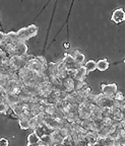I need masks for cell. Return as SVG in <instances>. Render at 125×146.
<instances>
[{
  "label": "cell",
  "instance_id": "obj_1",
  "mask_svg": "<svg viewBox=\"0 0 125 146\" xmlns=\"http://www.w3.org/2000/svg\"><path fill=\"white\" fill-rule=\"evenodd\" d=\"M38 31H39V27L35 25H31L27 27H23L17 32L18 39L21 40V42H25L27 40H30L31 38L37 36L38 34Z\"/></svg>",
  "mask_w": 125,
  "mask_h": 146
},
{
  "label": "cell",
  "instance_id": "obj_2",
  "mask_svg": "<svg viewBox=\"0 0 125 146\" xmlns=\"http://www.w3.org/2000/svg\"><path fill=\"white\" fill-rule=\"evenodd\" d=\"M101 88H102V94L105 96H107L109 98L114 100V96L117 94L118 88H117V84L116 83H110V84H105L103 83L101 85Z\"/></svg>",
  "mask_w": 125,
  "mask_h": 146
},
{
  "label": "cell",
  "instance_id": "obj_3",
  "mask_svg": "<svg viewBox=\"0 0 125 146\" xmlns=\"http://www.w3.org/2000/svg\"><path fill=\"white\" fill-rule=\"evenodd\" d=\"M10 66L16 71L21 70L23 68L27 66V63L25 62V58L21 57V56H12L10 57Z\"/></svg>",
  "mask_w": 125,
  "mask_h": 146
},
{
  "label": "cell",
  "instance_id": "obj_4",
  "mask_svg": "<svg viewBox=\"0 0 125 146\" xmlns=\"http://www.w3.org/2000/svg\"><path fill=\"white\" fill-rule=\"evenodd\" d=\"M27 67H29V68H30L33 72L37 73V74H39V73H46L47 68H48V67L44 66L43 64H42L41 62L38 60L37 56H36V58L33 60V61H31L30 63H29Z\"/></svg>",
  "mask_w": 125,
  "mask_h": 146
},
{
  "label": "cell",
  "instance_id": "obj_5",
  "mask_svg": "<svg viewBox=\"0 0 125 146\" xmlns=\"http://www.w3.org/2000/svg\"><path fill=\"white\" fill-rule=\"evenodd\" d=\"M96 104L100 108H109V109H113L114 100L105 96L103 94H98V100H97Z\"/></svg>",
  "mask_w": 125,
  "mask_h": 146
},
{
  "label": "cell",
  "instance_id": "obj_6",
  "mask_svg": "<svg viewBox=\"0 0 125 146\" xmlns=\"http://www.w3.org/2000/svg\"><path fill=\"white\" fill-rule=\"evenodd\" d=\"M111 21H113V23H117V25L125 21V11L122 7L117 8L114 10L113 13H112V16H111Z\"/></svg>",
  "mask_w": 125,
  "mask_h": 146
},
{
  "label": "cell",
  "instance_id": "obj_7",
  "mask_svg": "<svg viewBox=\"0 0 125 146\" xmlns=\"http://www.w3.org/2000/svg\"><path fill=\"white\" fill-rule=\"evenodd\" d=\"M62 61L64 62V64L66 65L67 69H70V70H78L80 68V65L76 64V62L74 61L73 57L71 56V54H68V53H65L64 54V57L62 59Z\"/></svg>",
  "mask_w": 125,
  "mask_h": 146
},
{
  "label": "cell",
  "instance_id": "obj_8",
  "mask_svg": "<svg viewBox=\"0 0 125 146\" xmlns=\"http://www.w3.org/2000/svg\"><path fill=\"white\" fill-rule=\"evenodd\" d=\"M34 132L36 133V134L40 137V139H41V137H43L44 135H51L53 132H54V130L50 129L47 125H45L44 123H42L41 125L38 126V127L35 129Z\"/></svg>",
  "mask_w": 125,
  "mask_h": 146
},
{
  "label": "cell",
  "instance_id": "obj_9",
  "mask_svg": "<svg viewBox=\"0 0 125 146\" xmlns=\"http://www.w3.org/2000/svg\"><path fill=\"white\" fill-rule=\"evenodd\" d=\"M27 53V46L25 42H19L15 45V54L14 56H25Z\"/></svg>",
  "mask_w": 125,
  "mask_h": 146
},
{
  "label": "cell",
  "instance_id": "obj_10",
  "mask_svg": "<svg viewBox=\"0 0 125 146\" xmlns=\"http://www.w3.org/2000/svg\"><path fill=\"white\" fill-rule=\"evenodd\" d=\"M80 117L82 120H88V119L92 118V111L90 109L89 106H80Z\"/></svg>",
  "mask_w": 125,
  "mask_h": 146
},
{
  "label": "cell",
  "instance_id": "obj_11",
  "mask_svg": "<svg viewBox=\"0 0 125 146\" xmlns=\"http://www.w3.org/2000/svg\"><path fill=\"white\" fill-rule=\"evenodd\" d=\"M86 141L89 142L90 146H94L96 144H98L99 142V136L98 132H93V131H89L88 134L86 135Z\"/></svg>",
  "mask_w": 125,
  "mask_h": 146
},
{
  "label": "cell",
  "instance_id": "obj_12",
  "mask_svg": "<svg viewBox=\"0 0 125 146\" xmlns=\"http://www.w3.org/2000/svg\"><path fill=\"white\" fill-rule=\"evenodd\" d=\"M46 73L48 76L51 75H57L58 76V62H50L48 64V68Z\"/></svg>",
  "mask_w": 125,
  "mask_h": 146
},
{
  "label": "cell",
  "instance_id": "obj_13",
  "mask_svg": "<svg viewBox=\"0 0 125 146\" xmlns=\"http://www.w3.org/2000/svg\"><path fill=\"white\" fill-rule=\"evenodd\" d=\"M112 111H113L112 118H113L114 121L122 122L123 120H124V114H123V110L119 109V108H113V109H112Z\"/></svg>",
  "mask_w": 125,
  "mask_h": 146
},
{
  "label": "cell",
  "instance_id": "obj_14",
  "mask_svg": "<svg viewBox=\"0 0 125 146\" xmlns=\"http://www.w3.org/2000/svg\"><path fill=\"white\" fill-rule=\"evenodd\" d=\"M71 56L73 57V59H74V61L76 62L78 65H80V66H82V65H84V62L86 57H84V55L82 54L80 51L75 50L74 52L71 54Z\"/></svg>",
  "mask_w": 125,
  "mask_h": 146
},
{
  "label": "cell",
  "instance_id": "obj_15",
  "mask_svg": "<svg viewBox=\"0 0 125 146\" xmlns=\"http://www.w3.org/2000/svg\"><path fill=\"white\" fill-rule=\"evenodd\" d=\"M33 94H31L30 91L27 90V89H25V87H23V89H21V92L19 94V98H21V103L23 104V103H30L31 98H32Z\"/></svg>",
  "mask_w": 125,
  "mask_h": 146
},
{
  "label": "cell",
  "instance_id": "obj_16",
  "mask_svg": "<svg viewBox=\"0 0 125 146\" xmlns=\"http://www.w3.org/2000/svg\"><path fill=\"white\" fill-rule=\"evenodd\" d=\"M63 88L66 92H71L74 90V79L72 78H67L63 81Z\"/></svg>",
  "mask_w": 125,
  "mask_h": 146
},
{
  "label": "cell",
  "instance_id": "obj_17",
  "mask_svg": "<svg viewBox=\"0 0 125 146\" xmlns=\"http://www.w3.org/2000/svg\"><path fill=\"white\" fill-rule=\"evenodd\" d=\"M88 75V71H86V68L84 67V65L80 66V68L76 70V75H75L74 79H78V80H86V77Z\"/></svg>",
  "mask_w": 125,
  "mask_h": 146
},
{
  "label": "cell",
  "instance_id": "obj_18",
  "mask_svg": "<svg viewBox=\"0 0 125 146\" xmlns=\"http://www.w3.org/2000/svg\"><path fill=\"white\" fill-rule=\"evenodd\" d=\"M109 66H110V64L107 59H102L97 62V69H98L99 71H106L109 68Z\"/></svg>",
  "mask_w": 125,
  "mask_h": 146
},
{
  "label": "cell",
  "instance_id": "obj_19",
  "mask_svg": "<svg viewBox=\"0 0 125 146\" xmlns=\"http://www.w3.org/2000/svg\"><path fill=\"white\" fill-rule=\"evenodd\" d=\"M51 138H52L54 145L57 143H60V142H63V140H64V137L61 135L60 131H54V132L51 134Z\"/></svg>",
  "mask_w": 125,
  "mask_h": 146
},
{
  "label": "cell",
  "instance_id": "obj_20",
  "mask_svg": "<svg viewBox=\"0 0 125 146\" xmlns=\"http://www.w3.org/2000/svg\"><path fill=\"white\" fill-rule=\"evenodd\" d=\"M76 91H78V96H84V98H89V96L92 94V88L88 84H86L82 89H80V90H76Z\"/></svg>",
  "mask_w": 125,
  "mask_h": 146
},
{
  "label": "cell",
  "instance_id": "obj_21",
  "mask_svg": "<svg viewBox=\"0 0 125 146\" xmlns=\"http://www.w3.org/2000/svg\"><path fill=\"white\" fill-rule=\"evenodd\" d=\"M41 141L40 137L36 134L35 132L31 133L29 136H27V145H32V144H38Z\"/></svg>",
  "mask_w": 125,
  "mask_h": 146
},
{
  "label": "cell",
  "instance_id": "obj_22",
  "mask_svg": "<svg viewBox=\"0 0 125 146\" xmlns=\"http://www.w3.org/2000/svg\"><path fill=\"white\" fill-rule=\"evenodd\" d=\"M84 67L86 68L88 73L93 72V71H95L97 69V62L94 61V60H90V61H88L84 64Z\"/></svg>",
  "mask_w": 125,
  "mask_h": 146
},
{
  "label": "cell",
  "instance_id": "obj_23",
  "mask_svg": "<svg viewBox=\"0 0 125 146\" xmlns=\"http://www.w3.org/2000/svg\"><path fill=\"white\" fill-rule=\"evenodd\" d=\"M78 119H80L78 113H69V114L65 117V120L67 122H69V123H74V122L78 121Z\"/></svg>",
  "mask_w": 125,
  "mask_h": 146
},
{
  "label": "cell",
  "instance_id": "obj_24",
  "mask_svg": "<svg viewBox=\"0 0 125 146\" xmlns=\"http://www.w3.org/2000/svg\"><path fill=\"white\" fill-rule=\"evenodd\" d=\"M11 109H12V111H13V113L17 117H19L21 114H23V112H25V110H23V104H21V103L18 104V105L13 106V107H12Z\"/></svg>",
  "mask_w": 125,
  "mask_h": 146
},
{
  "label": "cell",
  "instance_id": "obj_25",
  "mask_svg": "<svg viewBox=\"0 0 125 146\" xmlns=\"http://www.w3.org/2000/svg\"><path fill=\"white\" fill-rule=\"evenodd\" d=\"M10 110H11V108L9 107L7 104L1 103V102H0V113H1V114H2V115H7Z\"/></svg>",
  "mask_w": 125,
  "mask_h": 146
},
{
  "label": "cell",
  "instance_id": "obj_26",
  "mask_svg": "<svg viewBox=\"0 0 125 146\" xmlns=\"http://www.w3.org/2000/svg\"><path fill=\"white\" fill-rule=\"evenodd\" d=\"M41 141L44 142L46 145H51L54 146V143H53V140L51 138V135H44L43 137H41Z\"/></svg>",
  "mask_w": 125,
  "mask_h": 146
},
{
  "label": "cell",
  "instance_id": "obj_27",
  "mask_svg": "<svg viewBox=\"0 0 125 146\" xmlns=\"http://www.w3.org/2000/svg\"><path fill=\"white\" fill-rule=\"evenodd\" d=\"M86 84H88V83H86V81H84V80L74 79V90H80V89H82Z\"/></svg>",
  "mask_w": 125,
  "mask_h": 146
},
{
  "label": "cell",
  "instance_id": "obj_28",
  "mask_svg": "<svg viewBox=\"0 0 125 146\" xmlns=\"http://www.w3.org/2000/svg\"><path fill=\"white\" fill-rule=\"evenodd\" d=\"M18 124H19L21 129H23V130H29V129H31L30 121H23V120H21V121H18Z\"/></svg>",
  "mask_w": 125,
  "mask_h": 146
},
{
  "label": "cell",
  "instance_id": "obj_29",
  "mask_svg": "<svg viewBox=\"0 0 125 146\" xmlns=\"http://www.w3.org/2000/svg\"><path fill=\"white\" fill-rule=\"evenodd\" d=\"M114 120L113 118H104L103 119V124L104 126H113L114 124Z\"/></svg>",
  "mask_w": 125,
  "mask_h": 146
},
{
  "label": "cell",
  "instance_id": "obj_30",
  "mask_svg": "<svg viewBox=\"0 0 125 146\" xmlns=\"http://www.w3.org/2000/svg\"><path fill=\"white\" fill-rule=\"evenodd\" d=\"M124 96H123V94L121 92V91H117V94H115V96H114V100H118V102H122L123 100H124Z\"/></svg>",
  "mask_w": 125,
  "mask_h": 146
},
{
  "label": "cell",
  "instance_id": "obj_31",
  "mask_svg": "<svg viewBox=\"0 0 125 146\" xmlns=\"http://www.w3.org/2000/svg\"><path fill=\"white\" fill-rule=\"evenodd\" d=\"M0 146H9V141L6 138L2 137V138L0 139Z\"/></svg>",
  "mask_w": 125,
  "mask_h": 146
},
{
  "label": "cell",
  "instance_id": "obj_32",
  "mask_svg": "<svg viewBox=\"0 0 125 146\" xmlns=\"http://www.w3.org/2000/svg\"><path fill=\"white\" fill-rule=\"evenodd\" d=\"M121 109H122L123 111H125V98L121 102Z\"/></svg>",
  "mask_w": 125,
  "mask_h": 146
},
{
  "label": "cell",
  "instance_id": "obj_33",
  "mask_svg": "<svg viewBox=\"0 0 125 146\" xmlns=\"http://www.w3.org/2000/svg\"><path fill=\"white\" fill-rule=\"evenodd\" d=\"M63 47L65 49H69V48H70V44H69V43H64L63 44Z\"/></svg>",
  "mask_w": 125,
  "mask_h": 146
},
{
  "label": "cell",
  "instance_id": "obj_34",
  "mask_svg": "<svg viewBox=\"0 0 125 146\" xmlns=\"http://www.w3.org/2000/svg\"><path fill=\"white\" fill-rule=\"evenodd\" d=\"M54 146H65V145H64V144H63V142H60V143H57V144H55Z\"/></svg>",
  "mask_w": 125,
  "mask_h": 146
},
{
  "label": "cell",
  "instance_id": "obj_35",
  "mask_svg": "<svg viewBox=\"0 0 125 146\" xmlns=\"http://www.w3.org/2000/svg\"><path fill=\"white\" fill-rule=\"evenodd\" d=\"M27 146H40V145H39V143H38V144H32V145H27Z\"/></svg>",
  "mask_w": 125,
  "mask_h": 146
},
{
  "label": "cell",
  "instance_id": "obj_36",
  "mask_svg": "<svg viewBox=\"0 0 125 146\" xmlns=\"http://www.w3.org/2000/svg\"><path fill=\"white\" fill-rule=\"evenodd\" d=\"M47 146H51V145H47Z\"/></svg>",
  "mask_w": 125,
  "mask_h": 146
}]
</instances>
